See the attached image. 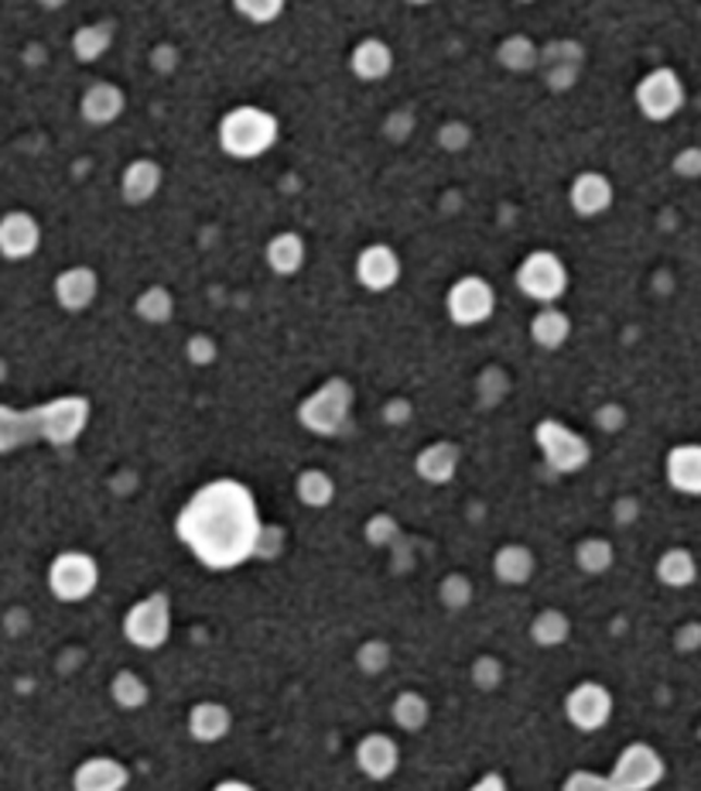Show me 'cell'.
Segmentation results:
<instances>
[{
  "mask_svg": "<svg viewBox=\"0 0 701 791\" xmlns=\"http://www.w3.org/2000/svg\"><path fill=\"white\" fill-rule=\"evenodd\" d=\"M264 521L250 486L240 480H209L185 500L175 518L178 542L189 548L205 569H237L261 555Z\"/></svg>",
  "mask_w": 701,
  "mask_h": 791,
  "instance_id": "cell-1",
  "label": "cell"
},
{
  "mask_svg": "<svg viewBox=\"0 0 701 791\" xmlns=\"http://www.w3.org/2000/svg\"><path fill=\"white\" fill-rule=\"evenodd\" d=\"M124 89L113 83H97L83 92V118L89 124H113L124 113Z\"/></svg>",
  "mask_w": 701,
  "mask_h": 791,
  "instance_id": "cell-25",
  "label": "cell"
},
{
  "mask_svg": "<svg viewBox=\"0 0 701 791\" xmlns=\"http://www.w3.org/2000/svg\"><path fill=\"white\" fill-rule=\"evenodd\" d=\"M616 563V548L605 539H581L575 545V566L586 576H605Z\"/></svg>",
  "mask_w": 701,
  "mask_h": 791,
  "instance_id": "cell-33",
  "label": "cell"
},
{
  "mask_svg": "<svg viewBox=\"0 0 701 791\" xmlns=\"http://www.w3.org/2000/svg\"><path fill=\"white\" fill-rule=\"evenodd\" d=\"M470 791H510V788H506V778L503 775H483Z\"/></svg>",
  "mask_w": 701,
  "mask_h": 791,
  "instance_id": "cell-50",
  "label": "cell"
},
{
  "mask_svg": "<svg viewBox=\"0 0 701 791\" xmlns=\"http://www.w3.org/2000/svg\"><path fill=\"white\" fill-rule=\"evenodd\" d=\"M664 473H667V483L677 494L701 497V446L698 442L674 446L664 459Z\"/></svg>",
  "mask_w": 701,
  "mask_h": 791,
  "instance_id": "cell-17",
  "label": "cell"
},
{
  "mask_svg": "<svg viewBox=\"0 0 701 791\" xmlns=\"http://www.w3.org/2000/svg\"><path fill=\"white\" fill-rule=\"evenodd\" d=\"M41 244V230L28 213H8L0 220V254L11 261L32 258Z\"/></svg>",
  "mask_w": 701,
  "mask_h": 791,
  "instance_id": "cell-19",
  "label": "cell"
},
{
  "mask_svg": "<svg viewBox=\"0 0 701 791\" xmlns=\"http://www.w3.org/2000/svg\"><path fill=\"white\" fill-rule=\"evenodd\" d=\"M41 4H49V8H59V4H65V0H41Z\"/></svg>",
  "mask_w": 701,
  "mask_h": 791,
  "instance_id": "cell-53",
  "label": "cell"
},
{
  "mask_svg": "<svg viewBox=\"0 0 701 791\" xmlns=\"http://www.w3.org/2000/svg\"><path fill=\"white\" fill-rule=\"evenodd\" d=\"M100 292V277L92 268H68L55 277V298L68 312H83L92 306V298Z\"/></svg>",
  "mask_w": 701,
  "mask_h": 791,
  "instance_id": "cell-21",
  "label": "cell"
},
{
  "mask_svg": "<svg viewBox=\"0 0 701 791\" xmlns=\"http://www.w3.org/2000/svg\"><path fill=\"white\" fill-rule=\"evenodd\" d=\"M658 579L667 590H688L698 579V558L688 548H667L658 558Z\"/></svg>",
  "mask_w": 701,
  "mask_h": 791,
  "instance_id": "cell-28",
  "label": "cell"
},
{
  "mask_svg": "<svg viewBox=\"0 0 701 791\" xmlns=\"http://www.w3.org/2000/svg\"><path fill=\"white\" fill-rule=\"evenodd\" d=\"M356 277L370 292H390L397 282H401V258H397V250L387 244H370L356 258Z\"/></svg>",
  "mask_w": 701,
  "mask_h": 791,
  "instance_id": "cell-13",
  "label": "cell"
},
{
  "mask_svg": "<svg viewBox=\"0 0 701 791\" xmlns=\"http://www.w3.org/2000/svg\"><path fill=\"white\" fill-rule=\"evenodd\" d=\"M572 634V620L565 610H541L534 620H530V641L537 647H561Z\"/></svg>",
  "mask_w": 701,
  "mask_h": 791,
  "instance_id": "cell-31",
  "label": "cell"
},
{
  "mask_svg": "<svg viewBox=\"0 0 701 791\" xmlns=\"http://www.w3.org/2000/svg\"><path fill=\"white\" fill-rule=\"evenodd\" d=\"M500 59H503L510 69H517V73H524V69H530L537 59H541V52H537V49H534V41H527V38H510V41H503Z\"/></svg>",
  "mask_w": 701,
  "mask_h": 791,
  "instance_id": "cell-41",
  "label": "cell"
},
{
  "mask_svg": "<svg viewBox=\"0 0 701 791\" xmlns=\"http://www.w3.org/2000/svg\"><path fill=\"white\" fill-rule=\"evenodd\" d=\"M397 534H401V524H397L390 515H377V518L366 521V539H370V545L387 548L390 542H397Z\"/></svg>",
  "mask_w": 701,
  "mask_h": 791,
  "instance_id": "cell-43",
  "label": "cell"
},
{
  "mask_svg": "<svg viewBox=\"0 0 701 791\" xmlns=\"http://www.w3.org/2000/svg\"><path fill=\"white\" fill-rule=\"evenodd\" d=\"M476 590H473V579L470 576H462V572H452L441 579V586H438V600L446 603L449 610H465L473 603Z\"/></svg>",
  "mask_w": 701,
  "mask_h": 791,
  "instance_id": "cell-37",
  "label": "cell"
},
{
  "mask_svg": "<svg viewBox=\"0 0 701 791\" xmlns=\"http://www.w3.org/2000/svg\"><path fill=\"white\" fill-rule=\"evenodd\" d=\"M470 679H473V685H476V689H483V692H493V689H500V685H503V679H506V668H503V662H500L497 655H479V658L473 662V668H470Z\"/></svg>",
  "mask_w": 701,
  "mask_h": 791,
  "instance_id": "cell-40",
  "label": "cell"
},
{
  "mask_svg": "<svg viewBox=\"0 0 701 791\" xmlns=\"http://www.w3.org/2000/svg\"><path fill=\"white\" fill-rule=\"evenodd\" d=\"M356 764L370 781H387L393 778L397 764H401V747L387 733H366L356 743Z\"/></svg>",
  "mask_w": 701,
  "mask_h": 791,
  "instance_id": "cell-15",
  "label": "cell"
},
{
  "mask_svg": "<svg viewBox=\"0 0 701 791\" xmlns=\"http://www.w3.org/2000/svg\"><path fill=\"white\" fill-rule=\"evenodd\" d=\"M110 695H113V703L121 706V709H140V706H148L151 689H148V682L140 679L137 671L124 668V671H116V675H113Z\"/></svg>",
  "mask_w": 701,
  "mask_h": 791,
  "instance_id": "cell-34",
  "label": "cell"
},
{
  "mask_svg": "<svg viewBox=\"0 0 701 791\" xmlns=\"http://www.w3.org/2000/svg\"><path fill=\"white\" fill-rule=\"evenodd\" d=\"M264 258H267V268L274 274L291 277V274H298L301 268H305V240H301L298 234H291V230H285V234L271 237Z\"/></svg>",
  "mask_w": 701,
  "mask_h": 791,
  "instance_id": "cell-27",
  "label": "cell"
},
{
  "mask_svg": "<svg viewBox=\"0 0 701 791\" xmlns=\"http://www.w3.org/2000/svg\"><path fill=\"white\" fill-rule=\"evenodd\" d=\"M134 312L145 322H151V325H165L175 316V295L168 288H161V285H151V288H145L137 295Z\"/></svg>",
  "mask_w": 701,
  "mask_h": 791,
  "instance_id": "cell-35",
  "label": "cell"
},
{
  "mask_svg": "<svg viewBox=\"0 0 701 791\" xmlns=\"http://www.w3.org/2000/svg\"><path fill=\"white\" fill-rule=\"evenodd\" d=\"M110 41H113V28L110 25H86L73 38V52L83 62H97L110 49Z\"/></svg>",
  "mask_w": 701,
  "mask_h": 791,
  "instance_id": "cell-36",
  "label": "cell"
},
{
  "mask_svg": "<svg viewBox=\"0 0 701 791\" xmlns=\"http://www.w3.org/2000/svg\"><path fill=\"white\" fill-rule=\"evenodd\" d=\"M229 730H233V713L223 703L205 700V703H196L189 709V733H192V740L220 743Z\"/></svg>",
  "mask_w": 701,
  "mask_h": 791,
  "instance_id": "cell-22",
  "label": "cell"
},
{
  "mask_svg": "<svg viewBox=\"0 0 701 791\" xmlns=\"http://www.w3.org/2000/svg\"><path fill=\"white\" fill-rule=\"evenodd\" d=\"M613 692L605 689L602 682H578L568 695H565V719L581 730V733H596L602 727H610L613 719Z\"/></svg>",
  "mask_w": 701,
  "mask_h": 791,
  "instance_id": "cell-12",
  "label": "cell"
},
{
  "mask_svg": "<svg viewBox=\"0 0 701 791\" xmlns=\"http://www.w3.org/2000/svg\"><path fill=\"white\" fill-rule=\"evenodd\" d=\"M124 638L140 651H158L172 638V600L151 593L124 614Z\"/></svg>",
  "mask_w": 701,
  "mask_h": 791,
  "instance_id": "cell-5",
  "label": "cell"
},
{
  "mask_svg": "<svg viewBox=\"0 0 701 791\" xmlns=\"http://www.w3.org/2000/svg\"><path fill=\"white\" fill-rule=\"evenodd\" d=\"M213 791H253V788H250L247 781H237V778H229V781H220V784H216Z\"/></svg>",
  "mask_w": 701,
  "mask_h": 791,
  "instance_id": "cell-51",
  "label": "cell"
},
{
  "mask_svg": "<svg viewBox=\"0 0 701 791\" xmlns=\"http://www.w3.org/2000/svg\"><path fill=\"white\" fill-rule=\"evenodd\" d=\"M438 137H441V145H446V148L459 151V148L470 145V127H465V124H446Z\"/></svg>",
  "mask_w": 701,
  "mask_h": 791,
  "instance_id": "cell-48",
  "label": "cell"
},
{
  "mask_svg": "<svg viewBox=\"0 0 701 791\" xmlns=\"http://www.w3.org/2000/svg\"><path fill=\"white\" fill-rule=\"evenodd\" d=\"M634 97H637V107H640V113L647 121L664 124V121H671V118L681 113L688 92H685L681 76H677L674 69L661 65V69H650V73L637 83Z\"/></svg>",
  "mask_w": 701,
  "mask_h": 791,
  "instance_id": "cell-8",
  "label": "cell"
},
{
  "mask_svg": "<svg viewBox=\"0 0 701 791\" xmlns=\"http://www.w3.org/2000/svg\"><path fill=\"white\" fill-rule=\"evenodd\" d=\"M220 148L229 158H261L264 151H271L277 145V118L271 110L261 107H233L226 118L220 121Z\"/></svg>",
  "mask_w": 701,
  "mask_h": 791,
  "instance_id": "cell-2",
  "label": "cell"
},
{
  "mask_svg": "<svg viewBox=\"0 0 701 791\" xmlns=\"http://www.w3.org/2000/svg\"><path fill=\"white\" fill-rule=\"evenodd\" d=\"M32 438H38L35 411H14L8 405H0V453H11Z\"/></svg>",
  "mask_w": 701,
  "mask_h": 791,
  "instance_id": "cell-30",
  "label": "cell"
},
{
  "mask_svg": "<svg viewBox=\"0 0 701 791\" xmlns=\"http://www.w3.org/2000/svg\"><path fill=\"white\" fill-rule=\"evenodd\" d=\"M100 586V566L86 552H62L49 566V590L62 603H83Z\"/></svg>",
  "mask_w": 701,
  "mask_h": 791,
  "instance_id": "cell-7",
  "label": "cell"
},
{
  "mask_svg": "<svg viewBox=\"0 0 701 791\" xmlns=\"http://www.w3.org/2000/svg\"><path fill=\"white\" fill-rule=\"evenodd\" d=\"M534 442L554 473H578V470H586L592 459V446L586 442V435H578L565 422H558V418L537 422Z\"/></svg>",
  "mask_w": 701,
  "mask_h": 791,
  "instance_id": "cell-4",
  "label": "cell"
},
{
  "mask_svg": "<svg viewBox=\"0 0 701 791\" xmlns=\"http://www.w3.org/2000/svg\"><path fill=\"white\" fill-rule=\"evenodd\" d=\"M698 737H701V727H698Z\"/></svg>",
  "mask_w": 701,
  "mask_h": 791,
  "instance_id": "cell-54",
  "label": "cell"
},
{
  "mask_svg": "<svg viewBox=\"0 0 701 791\" xmlns=\"http://www.w3.org/2000/svg\"><path fill=\"white\" fill-rule=\"evenodd\" d=\"M408 4H414V8H425V4H431V0H408Z\"/></svg>",
  "mask_w": 701,
  "mask_h": 791,
  "instance_id": "cell-52",
  "label": "cell"
},
{
  "mask_svg": "<svg viewBox=\"0 0 701 791\" xmlns=\"http://www.w3.org/2000/svg\"><path fill=\"white\" fill-rule=\"evenodd\" d=\"M616 193H613V182L610 175L602 172H581L572 178V189H568V202L572 209L581 217V220H596L602 213H610Z\"/></svg>",
  "mask_w": 701,
  "mask_h": 791,
  "instance_id": "cell-14",
  "label": "cell"
},
{
  "mask_svg": "<svg viewBox=\"0 0 701 791\" xmlns=\"http://www.w3.org/2000/svg\"><path fill=\"white\" fill-rule=\"evenodd\" d=\"M288 0H233V11H237L250 25H271L280 17Z\"/></svg>",
  "mask_w": 701,
  "mask_h": 791,
  "instance_id": "cell-39",
  "label": "cell"
},
{
  "mask_svg": "<svg viewBox=\"0 0 701 791\" xmlns=\"http://www.w3.org/2000/svg\"><path fill=\"white\" fill-rule=\"evenodd\" d=\"M295 494L305 507H329L336 500V480L325 470H305L295 480Z\"/></svg>",
  "mask_w": 701,
  "mask_h": 791,
  "instance_id": "cell-32",
  "label": "cell"
},
{
  "mask_svg": "<svg viewBox=\"0 0 701 791\" xmlns=\"http://www.w3.org/2000/svg\"><path fill=\"white\" fill-rule=\"evenodd\" d=\"M161 189V165L151 158H137L124 169V178H121V193L130 206H140L154 199Z\"/></svg>",
  "mask_w": 701,
  "mask_h": 791,
  "instance_id": "cell-23",
  "label": "cell"
},
{
  "mask_svg": "<svg viewBox=\"0 0 701 791\" xmlns=\"http://www.w3.org/2000/svg\"><path fill=\"white\" fill-rule=\"evenodd\" d=\"M446 309H449V319L455 325H465V330H470V325H483L489 316L497 312V292H493V285L486 282V277L465 274L449 288Z\"/></svg>",
  "mask_w": 701,
  "mask_h": 791,
  "instance_id": "cell-11",
  "label": "cell"
},
{
  "mask_svg": "<svg viewBox=\"0 0 701 791\" xmlns=\"http://www.w3.org/2000/svg\"><path fill=\"white\" fill-rule=\"evenodd\" d=\"M390 719H393V724L401 727L404 733H421V730L428 727V719H431V703H428L421 692L404 689V692L390 703Z\"/></svg>",
  "mask_w": 701,
  "mask_h": 791,
  "instance_id": "cell-29",
  "label": "cell"
},
{
  "mask_svg": "<svg viewBox=\"0 0 701 791\" xmlns=\"http://www.w3.org/2000/svg\"><path fill=\"white\" fill-rule=\"evenodd\" d=\"M356 668L366 675H384L390 668V644L380 638H370L356 647Z\"/></svg>",
  "mask_w": 701,
  "mask_h": 791,
  "instance_id": "cell-38",
  "label": "cell"
},
{
  "mask_svg": "<svg viewBox=\"0 0 701 791\" xmlns=\"http://www.w3.org/2000/svg\"><path fill=\"white\" fill-rule=\"evenodd\" d=\"M408 418H411V401L397 398V401L387 405V422H390V425H404Z\"/></svg>",
  "mask_w": 701,
  "mask_h": 791,
  "instance_id": "cell-49",
  "label": "cell"
},
{
  "mask_svg": "<svg viewBox=\"0 0 701 791\" xmlns=\"http://www.w3.org/2000/svg\"><path fill=\"white\" fill-rule=\"evenodd\" d=\"M353 401H356L353 384L346 378H329L298 405V422L312 435H325V438L342 435L349 422H353Z\"/></svg>",
  "mask_w": 701,
  "mask_h": 791,
  "instance_id": "cell-3",
  "label": "cell"
},
{
  "mask_svg": "<svg viewBox=\"0 0 701 791\" xmlns=\"http://www.w3.org/2000/svg\"><path fill=\"white\" fill-rule=\"evenodd\" d=\"M86 425H89V401L76 398V394L35 408L38 438L52 442V446H68V442H76L86 432Z\"/></svg>",
  "mask_w": 701,
  "mask_h": 791,
  "instance_id": "cell-10",
  "label": "cell"
},
{
  "mask_svg": "<svg viewBox=\"0 0 701 791\" xmlns=\"http://www.w3.org/2000/svg\"><path fill=\"white\" fill-rule=\"evenodd\" d=\"M572 336V319L568 312H561L558 306H544L530 319V339L541 346V350H561Z\"/></svg>",
  "mask_w": 701,
  "mask_h": 791,
  "instance_id": "cell-26",
  "label": "cell"
},
{
  "mask_svg": "<svg viewBox=\"0 0 701 791\" xmlns=\"http://www.w3.org/2000/svg\"><path fill=\"white\" fill-rule=\"evenodd\" d=\"M127 784L130 771L116 757H89L73 775V791H124Z\"/></svg>",
  "mask_w": 701,
  "mask_h": 791,
  "instance_id": "cell-16",
  "label": "cell"
},
{
  "mask_svg": "<svg viewBox=\"0 0 701 791\" xmlns=\"http://www.w3.org/2000/svg\"><path fill=\"white\" fill-rule=\"evenodd\" d=\"M349 69L360 83H380L393 73V49L380 38H363L349 55Z\"/></svg>",
  "mask_w": 701,
  "mask_h": 791,
  "instance_id": "cell-20",
  "label": "cell"
},
{
  "mask_svg": "<svg viewBox=\"0 0 701 791\" xmlns=\"http://www.w3.org/2000/svg\"><path fill=\"white\" fill-rule=\"evenodd\" d=\"M459 462H462V449L455 446V442H431V446H425L417 453L414 459V470L417 477L425 480V483H452L455 473H459Z\"/></svg>",
  "mask_w": 701,
  "mask_h": 791,
  "instance_id": "cell-18",
  "label": "cell"
},
{
  "mask_svg": "<svg viewBox=\"0 0 701 791\" xmlns=\"http://www.w3.org/2000/svg\"><path fill=\"white\" fill-rule=\"evenodd\" d=\"M674 172L681 178H701V148H681L674 155Z\"/></svg>",
  "mask_w": 701,
  "mask_h": 791,
  "instance_id": "cell-45",
  "label": "cell"
},
{
  "mask_svg": "<svg viewBox=\"0 0 701 791\" xmlns=\"http://www.w3.org/2000/svg\"><path fill=\"white\" fill-rule=\"evenodd\" d=\"M596 425H599L602 432H619V429L626 425V411H623L619 405H602V408L596 411Z\"/></svg>",
  "mask_w": 701,
  "mask_h": 791,
  "instance_id": "cell-47",
  "label": "cell"
},
{
  "mask_svg": "<svg viewBox=\"0 0 701 791\" xmlns=\"http://www.w3.org/2000/svg\"><path fill=\"white\" fill-rule=\"evenodd\" d=\"M216 339L213 336H205V333H196L189 336V343H185V360H192L196 367H209L216 360Z\"/></svg>",
  "mask_w": 701,
  "mask_h": 791,
  "instance_id": "cell-44",
  "label": "cell"
},
{
  "mask_svg": "<svg viewBox=\"0 0 701 791\" xmlns=\"http://www.w3.org/2000/svg\"><path fill=\"white\" fill-rule=\"evenodd\" d=\"M674 647H677V651H685V655L698 651V647H701V623H698V620H688V623L677 627V631H674Z\"/></svg>",
  "mask_w": 701,
  "mask_h": 791,
  "instance_id": "cell-46",
  "label": "cell"
},
{
  "mask_svg": "<svg viewBox=\"0 0 701 791\" xmlns=\"http://www.w3.org/2000/svg\"><path fill=\"white\" fill-rule=\"evenodd\" d=\"M561 791H616L610 775H599V771H572L561 784Z\"/></svg>",
  "mask_w": 701,
  "mask_h": 791,
  "instance_id": "cell-42",
  "label": "cell"
},
{
  "mask_svg": "<svg viewBox=\"0 0 701 791\" xmlns=\"http://www.w3.org/2000/svg\"><path fill=\"white\" fill-rule=\"evenodd\" d=\"M664 775H667V764H664L661 751L637 740V743H629L626 751H619L613 771H610V781L616 791H653L664 781Z\"/></svg>",
  "mask_w": 701,
  "mask_h": 791,
  "instance_id": "cell-9",
  "label": "cell"
},
{
  "mask_svg": "<svg viewBox=\"0 0 701 791\" xmlns=\"http://www.w3.org/2000/svg\"><path fill=\"white\" fill-rule=\"evenodd\" d=\"M537 569V558L527 545H517V542H510L503 548H497L493 555V572L503 586H524L530 583V576Z\"/></svg>",
  "mask_w": 701,
  "mask_h": 791,
  "instance_id": "cell-24",
  "label": "cell"
},
{
  "mask_svg": "<svg viewBox=\"0 0 701 791\" xmlns=\"http://www.w3.org/2000/svg\"><path fill=\"white\" fill-rule=\"evenodd\" d=\"M517 288L541 306H554V301L568 292V268L554 250H534L517 268Z\"/></svg>",
  "mask_w": 701,
  "mask_h": 791,
  "instance_id": "cell-6",
  "label": "cell"
}]
</instances>
